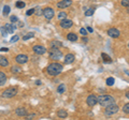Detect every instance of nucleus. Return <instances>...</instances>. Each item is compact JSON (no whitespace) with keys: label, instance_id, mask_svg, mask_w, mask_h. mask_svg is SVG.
<instances>
[{"label":"nucleus","instance_id":"obj_19","mask_svg":"<svg viewBox=\"0 0 129 120\" xmlns=\"http://www.w3.org/2000/svg\"><path fill=\"white\" fill-rule=\"evenodd\" d=\"M7 82V75L3 72H0V86L5 85Z\"/></svg>","mask_w":129,"mask_h":120},{"label":"nucleus","instance_id":"obj_2","mask_svg":"<svg viewBox=\"0 0 129 120\" xmlns=\"http://www.w3.org/2000/svg\"><path fill=\"white\" fill-rule=\"evenodd\" d=\"M98 100V103L101 106H108L110 104L115 103V99L112 97V95H108V94H103V95H99V98H97Z\"/></svg>","mask_w":129,"mask_h":120},{"label":"nucleus","instance_id":"obj_41","mask_svg":"<svg viewBox=\"0 0 129 120\" xmlns=\"http://www.w3.org/2000/svg\"><path fill=\"white\" fill-rule=\"evenodd\" d=\"M36 84H37V85H40V84H41V82H40V81H37V82H36Z\"/></svg>","mask_w":129,"mask_h":120},{"label":"nucleus","instance_id":"obj_8","mask_svg":"<svg viewBox=\"0 0 129 120\" xmlns=\"http://www.w3.org/2000/svg\"><path fill=\"white\" fill-rule=\"evenodd\" d=\"M28 59H29L28 56L25 54H19V55L16 56V58H15L16 62H17L18 65H24V63H26L28 61Z\"/></svg>","mask_w":129,"mask_h":120},{"label":"nucleus","instance_id":"obj_12","mask_svg":"<svg viewBox=\"0 0 129 120\" xmlns=\"http://www.w3.org/2000/svg\"><path fill=\"white\" fill-rule=\"evenodd\" d=\"M72 5V0H62V1H59L57 3V8L58 9H66V8H69Z\"/></svg>","mask_w":129,"mask_h":120},{"label":"nucleus","instance_id":"obj_21","mask_svg":"<svg viewBox=\"0 0 129 120\" xmlns=\"http://www.w3.org/2000/svg\"><path fill=\"white\" fill-rule=\"evenodd\" d=\"M94 13H95V9H94V8H89L88 10H85V16H87V17L91 16Z\"/></svg>","mask_w":129,"mask_h":120},{"label":"nucleus","instance_id":"obj_36","mask_svg":"<svg viewBox=\"0 0 129 120\" xmlns=\"http://www.w3.org/2000/svg\"><path fill=\"white\" fill-rule=\"evenodd\" d=\"M0 30L2 31V35H3V37H7V35H8V32H7L6 28H5V27H2V28H1V29H0Z\"/></svg>","mask_w":129,"mask_h":120},{"label":"nucleus","instance_id":"obj_40","mask_svg":"<svg viewBox=\"0 0 129 120\" xmlns=\"http://www.w3.org/2000/svg\"><path fill=\"white\" fill-rule=\"evenodd\" d=\"M40 13H42V12H41V10H40V9H38V10H37V14L40 15Z\"/></svg>","mask_w":129,"mask_h":120},{"label":"nucleus","instance_id":"obj_3","mask_svg":"<svg viewBox=\"0 0 129 120\" xmlns=\"http://www.w3.org/2000/svg\"><path fill=\"white\" fill-rule=\"evenodd\" d=\"M50 58L52 60H59L62 58V53L58 47H52L50 50Z\"/></svg>","mask_w":129,"mask_h":120},{"label":"nucleus","instance_id":"obj_34","mask_svg":"<svg viewBox=\"0 0 129 120\" xmlns=\"http://www.w3.org/2000/svg\"><path fill=\"white\" fill-rule=\"evenodd\" d=\"M19 40V37L18 35H14V37H12V39H11V43H14V42H16V41H18Z\"/></svg>","mask_w":129,"mask_h":120},{"label":"nucleus","instance_id":"obj_22","mask_svg":"<svg viewBox=\"0 0 129 120\" xmlns=\"http://www.w3.org/2000/svg\"><path fill=\"white\" fill-rule=\"evenodd\" d=\"M10 11H11L10 7H9V6H5V8H3V11H2L3 16H8V15H9V13H10Z\"/></svg>","mask_w":129,"mask_h":120},{"label":"nucleus","instance_id":"obj_20","mask_svg":"<svg viewBox=\"0 0 129 120\" xmlns=\"http://www.w3.org/2000/svg\"><path fill=\"white\" fill-rule=\"evenodd\" d=\"M57 116L59 118H66L68 116V113H67V110H64V109H60V110H58Z\"/></svg>","mask_w":129,"mask_h":120},{"label":"nucleus","instance_id":"obj_15","mask_svg":"<svg viewBox=\"0 0 129 120\" xmlns=\"http://www.w3.org/2000/svg\"><path fill=\"white\" fill-rule=\"evenodd\" d=\"M67 39L69 40L70 42H75V41H78V35H76L75 33H73V32H70V33H68Z\"/></svg>","mask_w":129,"mask_h":120},{"label":"nucleus","instance_id":"obj_29","mask_svg":"<svg viewBox=\"0 0 129 120\" xmlns=\"http://www.w3.org/2000/svg\"><path fill=\"white\" fill-rule=\"evenodd\" d=\"M35 35V33H32V32H30V33H28V34H26V35H24L23 37V40L24 41H27L28 39H30V38H32Z\"/></svg>","mask_w":129,"mask_h":120},{"label":"nucleus","instance_id":"obj_1","mask_svg":"<svg viewBox=\"0 0 129 120\" xmlns=\"http://www.w3.org/2000/svg\"><path fill=\"white\" fill-rule=\"evenodd\" d=\"M62 65H60L58 62H53L51 65H48L46 68V72L47 74L52 75V76H56V75L60 74L62 72Z\"/></svg>","mask_w":129,"mask_h":120},{"label":"nucleus","instance_id":"obj_26","mask_svg":"<svg viewBox=\"0 0 129 120\" xmlns=\"http://www.w3.org/2000/svg\"><path fill=\"white\" fill-rule=\"evenodd\" d=\"M11 71H12V73H21L22 69H21V68H18V67H13L11 69Z\"/></svg>","mask_w":129,"mask_h":120},{"label":"nucleus","instance_id":"obj_38","mask_svg":"<svg viewBox=\"0 0 129 120\" xmlns=\"http://www.w3.org/2000/svg\"><path fill=\"white\" fill-rule=\"evenodd\" d=\"M86 30L88 31V32H90V33L92 32V31H94V29H92V28H91V27H87V29H86Z\"/></svg>","mask_w":129,"mask_h":120},{"label":"nucleus","instance_id":"obj_32","mask_svg":"<svg viewBox=\"0 0 129 120\" xmlns=\"http://www.w3.org/2000/svg\"><path fill=\"white\" fill-rule=\"evenodd\" d=\"M80 33L83 35V37H86L87 35V30L85 29V28H81L80 29Z\"/></svg>","mask_w":129,"mask_h":120},{"label":"nucleus","instance_id":"obj_6","mask_svg":"<svg viewBox=\"0 0 129 120\" xmlns=\"http://www.w3.org/2000/svg\"><path fill=\"white\" fill-rule=\"evenodd\" d=\"M42 14H43V16L45 17L46 19H52L54 17V15H55V12H54V10L52 9V8H45L43 11H42Z\"/></svg>","mask_w":129,"mask_h":120},{"label":"nucleus","instance_id":"obj_10","mask_svg":"<svg viewBox=\"0 0 129 120\" xmlns=\"http://www.w3.org/2000/svg\"><path fill=\"white\" fill-rule=\"evenodd\" d=\"M108 35L113 38V39H116L120 35V32H119L118 29H116V28H110V29L108 30Z\"/></svg>","mask_w":129,"mask_h":120},{"label":"nucleus","instance_id":"obj_30","mask_svg":"<svg viewBox=\"0 0 129 120\" xmlns=\"http://www.w3.org/2000/svg\"><path fill=\"white\" fill-rule=\"evenodd\" d=\"M59 19H63L67 17V14L64 13V12H60V13H58V16H57Z\"/></svg>","mask_w":129,"mask_h":120},{"label":"nucleus","instance_id":"obj_9","mask_svg":"<svg viewBox=\"0 0 129 120\" xmlns=\"http://www.w3.org/2000/svg\"><path fill=\"white\" fill-rule=\"evenodd\" d=\"M32 50H34L37 55H43V54L46 53V48L43 45H35L32 47Z\"/></svg>","mask_w":129,"mask_h":120},{"label":"nucleus","instance_id":"obj_25","mask_svg":"<svg viewBox=\"0 0 129 120\" xmlns=\"http://www.w3.org/2000/svg\"><path fill=\"white\" fill-rule=\"evenodd\" d=\"M64 90H66V87H64L63 84H61V85H59L58 88H57V92L58 93H63Z\"/></svg>","mask_w":129,"mask_h":120},{"label":"nucleus","instance_id":"obj_24","mask_svg":"<svg viewBox=\"0 0 129 120\" xmlns=\"http://www.w3.org/2000/svg\"><path fill=\"white\" fill-rule=\"evenodd\" d=\"M51 46L52 47H58V48H59L60 46H62V43H60L59 41H53L51 43Z\"/></svg>","mask_w":129,"mask_h":120},{"label":"nucleus","instance_id":"obj_18","mask_svg":"<svg viewBox=\"0 0 129 120\" xmlns=\"http://www.w3.org/2000/svg\"><path fill=\"white\" fill-rule=\"evenodd\" d=\"M101 58L103 59V62H104V63H111V62H112L111 57H110L109 55L104 54V53H102V54H101Z\"/></svg>","mask_w":129,"mask_h":120},{"label":"nucleus","instance_id":"obj_28","mask_svg":"<svg viewBox=\"0 0 129 120\" xmlns=\"http://www.w3.org/2000/svg\"><path fill=\"white\" fill-rule=\"evenodd\" d=\"M123 111H124V113L125 114H129V103H126V104H125V106L123 107Z\"/></svg>","mask_w":129,"mask_h":120},{"label":"nucleus","instance_id":"obj_13","mask_svg":"<svg viewBox=\"0 0 129 120\" xmlns=\"http://www.w3.org/2000/svg\"><path fill=\"white\" fill-rule=\"evenodd\" d=\"M64 65H70V63H72L74 61V55L73 54H67L66 56H64Z\"/></svg>","mask_w":129,"mask_h":120},{"label":"nucleus","instance_id":"obj_17","mask_svg":"<svg viewBox=\"0 0 129 120\" xmlns=\"http://www.w3.org/2000/svg\"><path fill=\"white\" fill-rule=\"evenodd\" d=\"M5 28H6V30H7L8 33H13L14 30H15V27L13 25H11V24H6Z\"/></svg>","mask_w":129,"mask_h":120},{"label":"nucleus","instance_id":"obj_35","mask_svg":"<svg viewBox=\"0 0 129 120\" xmlns=\"http://www.w3.org/2000/svg\"><path fill=\"white\" fill-rule=\"evenodd\" d=\"M10 21L12 23H16V22H18V18H17V16H14V15H13V16L10 17Z\"/></svg>","mask_w":129,"mask_h":120},{"label":"nucleus","instance_id":"obj_7","mask_svg":"<svg viewBox=\"0 0 129 120\" xmlns=\"http://www.w3.org/2000/svg\"><path fill=\"white\" fill-rule=\"evenodd\" d=\"M72 25H73V22L71 19H67V18L60 19V27L63 28V29H69V28L72 27Z\"/></svg>","mask_w":129,"mask_h":120},{"label":"nucleus","instance_id":"obj_27","mask_svg":"<svg viewBox=\"0 0 129 120\" xmlns=\"http://www.w3.org/2000/svg\"><path fill=\"white\" fill-rule=\"evenodd\" d=\"M114 78H113V77H109L108 79H107V85L108 86H113V85H114Z\"/></svg>","mask_w":129,"mask_h":120},{"label":"nucleus","instance_id":"obj_5","mask_svg":"<svg viewBox=\"0 0 129 120\" xmlns=\"http://www.w3.org/2000/svg\"><path fill=\"white\" fill-rule=\"evenodd\" d=\"M17 94V89L16 88H8L2 92V98L6 99H11Z\"/></svg>","mask_w":129,"mask_h":120},{"label":"nucleus","instance_id":"obj_39","mask_svg":"<svg viewBox=\"0 0 129 120\" xmlns=\"http://www.w3.org/2000/svg\"><path fill=\"white\" fill-rule=\"evenodd\" d=\"M82 42H84V43H87L88 42V39L85 37V38H83V40H82Z\"/></svg>","mask_w":129,"mask_h":120},{"label":"nucleus","instance_id":"obj_23","mask_svg":"<svg viewBox=\"0 0 129 120\" xmlns=\"http://www.w3.org/2000/svg\"><path fill=\"white\" fill-rule=\"evenodd\" d=\"M25 6H26V3L24 1H17L15 3V7L17 8V9H23V8H25Z\"/></svg>","mask_w":129,"mask_h":120},{"label":"nucleus","instance_id":"obj_14","mask_svg":"<svg viewBox=\"0 0 129 120\" xmlns=\"http://www.w3.org/2000/svg\"><path fill=\"white\" fill-rule=\"evenodd\" d=\"M15 114L17 116H19V117H26L28 113H27L26 108H24V107H18V108H16Z\"/></svg>","mask_w":129,"mask_h":120},{"label":"nucleus","instance_id":"obj_4","mask_svg":"<svg viewBox=\"0 0 129 120\" xmlns=\"http://www.w3.org/2000/svg\"><path fill=\"white\" fill-rule=\"evenodd\" d=\"M107 108H106V111H104V114H106L107 116H111V115H114L116 114L118 111L119 109V107L116 105L115 103H113V104H110V105H108L106 106Z\"/></svg>","mask_w":129,"mask_h":120},{"label":"nucleus","instance_id":"obj_33","mask_svg":"<svg viewBox=\"0 0 129 120\" xmlns=\"http://www.w3.org/2000/svg\"><path fill=\"white\" fill-rule=\"evenodd\" d=\"M122 6L125 8H128L129 6V0H122Z\"/></svg>","mask_w":129,"mask_h":120},{"label":"nucleus","instance_id":"obj_37","mask_svg":"<svg viewBox=\"0 0 129 120\" xmlns=\"http://www.w3.org/2000/svg\"><path fill=\"white\" fill-rule=\"evenodd\" d=\"M0 50H1V51H5V53H6V51H9V48H7V47H1V48H0Z\"/></svg>","mask_w":129,"mask_h":120},{"label":"nucleus","instance_id":"obj_31","mask_svg":"<svg viewBox=\"0 0 129 120\" xmlns=\"http://www.w3.org/2000/svg\"><path fill=\"white\" fill-rule=\"evenodd\" d=\"M35 12H36V9H35V8H32V9L28 10V11L26 12V15H27V16H30V15H32V14L35 13Z\"/></svg>","mask_w":129,"mask_h":120},{"label":"nucleus","instance_id":"obj_11","mask_svg":"<svg viewBox=\"0 0 129 120\" xmlns=\"http://www.w3.org/2000/svg\"><path fill=\"white\" fill-rule=\"evenodd\" d=\"M86 102H87V105L95 106L96 104L98 103V100H97V97H96L95 94H90V95H88V97H87Z\"/></svg>","mask_w":129,"mask_h":120},{"label":"nucleus","instance_id":"obj_16","mask_svg":"<svg viewBox=\"0 0 129 120\" xmlns=\"http://www.w3.org/2000/svg\"><path fill=\"white\" fill-rule=\"evenodd\" d=\"M0 66L1 67H8L9 66V61H8V59L5 57V56H1V55H0Z\"/></svg>","mask_w":129,"mask_h":120}]
</instances>
